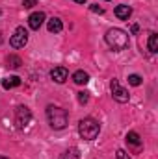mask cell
<instances>
[{
    "instance_id": "cell-1",
    "label": "cell",
    "mask_w": 158,
    "mask_h": 159,
    "mask_svg": "<svg viewBox=\"0 0 158 159\" xmlns=\"http://www.w3.org/2000/svg\"><path fill=\"white\" fill-rule=\"evenodd\" d=\"M104 39H106V44L112 48V50H125L126 46H128V34L125 32V30H121V28H112V30H108L106 32V35H104Z\"/></svg>"
},
{
    "instance_id": "cell-2",
    "label": "cell",
    "mask_w": 158,
    "mask_h": 159,
    "mask_svg": "<svg viewBox=\"0 0 158 159\" xmlns=\"http://www.w3.org/2000/svg\"><path fill=\"white\" fill-rule=\"evenodd\" d=\"M47 120L54 129H63L69 122V115L65 109H62L58 106H48L47 107Z\"/></svg>"
},
{
    "instance_id": "cell-3",
    "label": "cell",
    "mask_w": 158,
    "mask_h": 159,
    "mask_svg": "<svg viewBox=\"0 0 158 159\" xmlns=\"http://www.w3.org/2000/svg\"><path fill=\"white\" fill-rule=\"evenodd\" d=\"M99 131H101V124H99L95 119L86 117V119L80 120L78 133H80V137H82L84 141H93V139H97Z\"/></svg>"
},
{
    "instance_id": "cell-4",
    "label": "cell",
    "mask_w": 158,
    "mask_h": 159,
    "mask_svg": "<svg viewBox=\"0 0 158 159\" xmlns=\"http://www.w3.org/2000/svg\"><path fill=\"white\" fill-rule=\"evenodd\" d=\"M30 120H32V111L26 106H19L15 109V124H17L19 129H24L30 124Z\"/></svg>"
},
{
    "instance_id": "cell-5",
    "label": "cell",
    "mask_w": 158,
    "mask_h": 159,
    "mask_svg": "<svg viewBox=\"0 0 158 159\" xmlns=\"http://www.w3.org/2000/svg\"><path fill=\"white\" fill-rule=\"evenodd\" d=\"M110 89H112V96H114L116 102H119V104H126V102H128L130 94H128V91H126L125 87H121V83H119L117 80H112Z\"/></svg>"
},
{
    "instance_id": "cell-6",
    "label": "cell",
    "mask_w": 158,
    "mask_h": 159,
    "mask_svg": "<svg viewBox=\"0 0 158 159\" xmlns=\"http://www.w3.org/2000/svg\"><path fill=\"white\" fill-rule=\"evenodd\" d=\"M26 43H28V32H26L22 26H19V28L13 32V35L9 37V44H11L13 48H24Z\"/></svg>"
},
{
    "instance_id": "cell-7",
    "label": "cell",
    "mask_w": 158,
    "mask_h": 159,
    "mask_svg": "<svg viewBox=\"0 0 158 159\" xmlns=\"http://www.w3.org/2000/svg\"><path fill=\"white\" fill-rule=\"evenodd\" d=\"M45 13L43 11H36V13H32L30 17H28V26L32 28V30H39L41 26H43V22H45Z\"/></svg>"
},
{
    "instance_id": "cell-8",
    "label": "cell",
    "mask_w": 158,
    "mask_h": 159,
    "mask_svg": "<svg viewBox=\"0 0 158 159\" xmlns=\"http://www.w3.org/2000/svg\"><path fill=\"white\" fill-rule=\"evenodd\" d=\"M69 76V72H67V69L65 67H54L52 70H50V78L54 80L56 83H63L65 80Z\"/></svg>"
},
{
    "instance_id": "cell-9",
    "label": "cell",
    "mask_w": 158,
    "mask_h": 159,
    "mask_svg": "<svg viewBox=\"0 0 158 159\" xmlns=\"http://www.w3.org/2000/svg\"><path fill=\"white\" fill-rule=\"evenodd\" d=\"M130 15H132V7H130V6L121 4V6L116 7V17L121 19V20H128V19H130Z\"/></svg>"
},
{
    "instance_id": "cell-10",
    "label": "cell",
    "mask_w": 158,
    "mask_h": 159,
    "mask_svg": "<svg viewBox=\"0 0 158 159\" xmlns=\"http://www.w3.org/2000/svg\"><path fill=\"white\" fill-rule=\"evenodd\" d=\"M47 28H48L50 34H58V32L63 30V22H62L58 17H54V19H50V20L47 22Z\"/></svg>"
},
{
    "instance_id": "cell-11",
    "label": "cell",
    "mask_w": 158,
    "mask_h": 159,
    "mask_svg": "<svg viewBox=\"0 0 158 159\" xmlns=\"http://www.w3.org/2000/svg\"><path fill=\"white\" fill-rule=\"evenodd\" d=\"M73 81H75L77 85H86V83L89 81V74H87L86 70H77V72L73 74Z\"/></svg>"
},
{
    "instance_id": "cell-12",
    "label": "cell",
    "mask_w": 158,
    "mask_h": 159,
    "mask_svg": "<svg viewBox=\"0 0 158 159\" xmlns=\"http://www.w3.org/2000/svg\"><path fill=\"white\" fill-rule=\"evenodd\" d=\"M21 85V78L19 76H9V78L2 80V87L4 89H13V87H19Z\"/></svg>"
},
{
    "instance_id": "cell-13",
    "label": "cell",
    "mask_w": 158,
    "mask_h": 159,
    "mask_svg": "<svg viewBox=\"0 0 158 159\" xmlns=\"http://www.w3.org/2000/svg\"><path fill=\"white\" fill-rule=\"evenodd\" d=\"M6 65H7L9 69H19V67L22 65V61H21L19 56H7V57H6Z\"/></svg>"
},
{
    "instance_id": "cell-14",
    "label": "cell",
    "mask_w": 158,
    "mask_h": 159,
    "mask_svg": "<svg viewBox=\"0 0 158 159\" xmlns=\"http://www.w3.org/2000/svg\"><path fill=\"white\" fill-rule=\"evenodd\" d=\"M126 143L138 148V146L141 144V139H140V135H138L136 131H128V133H126Z\"/></svg>"
},
{
    "instance_id": "cell-15",
    "label": "cell",
    "mask_w": 158,
    "mask_h": 159,
    "mask_svg": "<svg viewBox=\"0 0 158 159\" xmlns=\"http://www.w3.org/2000/svg\"><path fill=\"white\" fill-rule=\"evenodd\" d=\"M147 46H149V52L156 54L158 52V34H151V35H149V43H147Z\"/></svg>"
},
{
    "instance_id": "cell-16",
    "label": "cell",
    "mask_w": 158,
    "mask_h": 159,
    "mask_svg": "<svg viewBox=\"0 0 158 159\" xmlns=\"http://www.w3.org/2000/svg\"><path fill=\"white\" fill-rule=\"evenodd\" d=\"M60 159H80V150L78 148H69V150H65L62 154Z\"/></svg>"
},
{
    "instance_id": "cell-17",
    "label": "cell",
    "mask_w": 158,
    "mask_h": 159,
    "mask_svg": "<svg viewBox=\"0 0 158 159\" xmlns=\"http://www.w3.org/2000/svg\"><path fill=\"white\" fill-rule=\"evenodd\" d=\"M128 83L134 85V87L141 85V76H140V74H130V76H128Z\"/></svg>"
},
{
    "instance_id": "cell-18",
    "label": "cell",
    "mask_w": 158,
    "mask_h": 159,
    "mask_svg": "<svg viewBox=\"0 0 158 159\" xmlns=\"http://www.w3.org/2000/svg\"><path fill=\"white\" fill-rule=\"evenodd\" d=\"M87 100H89V94H87L86 91L78 93V102H80V104H87Z\"/></svg>"
},
{
    "instance_id": "cell-19",
    "label": "cell",
    "mask_w": 158,
    "mask_h": 159,
    "mask_svg": "<svg viewBox=\"0 0 158 159\" xmlns=\"http://www.w3.org/2000/svg\"><path fill=\"white\" fill-rule=\"evenodd\" d=\"M116 159H130V156H128L125 150H121V148H119L117 154H116Z\"/></svg>"
},
{
    "instance_id": "cell-20",
    "label": "cell",
    "mask_w": 158,
    "mask_h": 159,
    "mask_svg": "<svg viewBox=\"0 0 158 159\" xmlns=\"http://www.w3.org/2000/svg\"><path fill=\"white\" fill-rule=\"evenodd\" d=\"M37 4V0H22V6L26 7V9H30V7H34Z\"/></svg>"
},
{
    "instance_id": "cell-21",
    "label": "cell",
    "mask_w": 158,
    "mask_h": 159,
    "mask_svg": "<svg viewBox=\"0 0 158 159\" xmlns=\"http://www.w3.org/2000/svg\"><path fill=\"white\" fill-rule=\"evenodd\" d=\"M91 11H95V13H104V9L99 7V4H91Z\"/></svg>"
},
{
    "instance_id": "cell-22",
    "label": "cell",
    "mask_w": 158,
    "mask_h": 159,
    "mask_svg": "<svg viewBox=\"0 0 158 159\" xmlns=\"http://www.w3.org/2000/svg\"><path fill=\"white\" fill-rule=\"evenodd\" d=\"M138 30H140V26L138 24H132V34H138Z\"/></svg>"
},
{
    "instance_id": "cell-23",
    "label": "cell",
    "mask_w": 158,
    "mask_h": 159,
    "mask_svg": "<svg viewBox=\"0 0 158 159\" xmlns=\"http://www.w3.org/2000/svg\"><path fill=\"white\" fill-rule=\"evenodd\" d=\"M77 4H86V0H75Z\"/></svg>"
},
{
    "instance_id": "cell-24",
    "label": "cell",
    "mask_w": 158,
    "mask_h": 159,
    "mask_svg": "<svg viewBox=\"0 0 158 159\" xmlns=\"http://www.w3.org/2000/svg\"><path fill=\"white\" fill-rule=\"evenodd\" d=\"M0 159H7V157H4V156H0Z\"/></svg>"
}]
</instances>
